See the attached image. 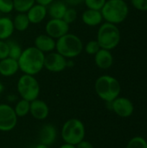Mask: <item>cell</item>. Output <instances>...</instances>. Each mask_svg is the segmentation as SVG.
Listing matches in <instances>:
<instances>
[{
  "label": "cell",
  "mask_w": 147,
  "mask_h": 148,
  "mask_svg": "<svg viewBox=\"0 0 147 148\" xmlns=\"http://www.w3.org/2000/svg\"><path fill=\"white\" fill-rule=\"evenodd\" d=\"M44 53L37 49L35 46L23 49L18 58L19 70L25 75H36L44 68Z\"/></svg>",
  "instance_id": "6da1fadb"
},
{
  "label": "cell",
  "mask_w": 147,
  "mask_h": 148,
  "mask_svg": "<svg viewBox=\"0 0 147 148\" xmlns=\"http://www.w3.org/2000/svg\"><path fill=\"white\" fill-rule=\"evenodd\" d=\"M94 89L101 100L106 102H111L119 97L121 92V86L116 78L105 75L97 78L94 83Z\"/></svg>",
  "instance_id": "7a4b0ae2"
},
{
  "label": "cell",
  "mask_w": 147,
  "mask_h": 148,
  "mask_svg": "<svg viewBox=\"0 0 147 148\" xmlns=\"http://www.w3.org/2000/svg\"><path fill=\"white\" fill-rule=\"evenodd\" d=\"M101 12L106 22L119 24L126 19L129 14V7L126 2L123 0H107Z\"/></svg>",
  "instance_id": "3957f363"
},
{
  "label": "cell",
  "mask_w": 147,
  "mask_h": 148,
  "mask_svg": "<svg viewBox=\"0 0 147 148\" xmlns=\"http://www.w3.org/2000/svg\"><path fill=\"white\" fill-rule=\"evenodd\" d=\"M55 50L66 59H72L80 56L83 50V43L79 36L75 34L68 33L57 39Z\"/></svg>",
  "instance_id": "277c9868"
},
{
  "label": "cell",
  "mask_w": 147,
  "mask_h": 148,
  "mask_svg": "<svg viewBox=\"0 0 147 148\" xmlns=\"http://www.w3.org/2000/svg\"><path fill=\"white\" fill-rule=\"evenodd\" d=\"M120 39V31L116 24L106 22L98 29L96 41L101 49L112 50L119 45Z\"/></svg>",
  "instance_id": "5b68a950"
},
{
  "label": "cell",
  "mask_w": 147,
  "mask_h": 148,
  "mask_svg": "<svg viewBox=\"0 0 147 148\" xmlns=\"http://www.w3.org/2000/svg\"><path fill=\"white\" fill-rule=\"evenodd\" d=\"M62 139L64 143L76 146L85 140L86 128L83 122L76 118H72L65 121L61 131Z\"/></svg>",
  "instance_id": "8992f818"
},
{
  "label": "cell",
  "mask_w": 147,
  "mask_h": 148,
  "mask_svg": "<svg viewBox=\"0 0 147 148\" xmlns=\"http://www.w3.org/2000/svg\"><path fill=\"white\" fill-rule=\"evenodd\" d=\"M17 92L21 99L32 101L40 95V85L34 75L23 74L17 81Z\"/></svg>",
  "instance_id": "52a82bcc"
},
{
  "label": "cell",
  "mask_w": 147,
  "mask_h": 148,
  "mask_svg": "<svg viewBox=\"0 0 147 148\" xmlns=\"http://www.w3.org/2000/svg\"><path fill=\"white\" fill-rule=\"evenodd\" d=\"M17 116L14 108L8 105L0 104V131L10 132L12 131L17 124Z\"/></svg>",
  "instance_id": "ba28073f"
},
{
  "label": "cell",
  "mask_w": 147,
  "mask_h": 148,
  "mask_svg": "<svg viewBox=\"0 0 147 148\" xmlns=\"http://www.w3.org/2000/svg\"><path fill=\"white\" fill-rule=\"evenodd\" d=\"M68 67L67 59L58 52H49L44 56V68L49 72L59 73Z\"/></svg>",
  "instance_id": "9c48e42d"
},
{
  "label": "cell",
  "mask_w": 147,
  "mask_h": 148,
  "mask_svg": "<svg viewBox=\"0 0 147 148\" xmlns=\"http://www.w3.org/2000/svg\"><path fill=\"white\" fill-rule=\"evenodd\" d=\"M110 104V108L120 117L127 118L130 117L133 111L134 106L133 102L126 97H117L111 102H107Z\"/></svg>",
  "instance_id": "30bf717a"
},
{
  "label": "cell",
  "mask_w": 147,
  "mask_h": 148,
  "mask_svg": "<svg viewBox=\"0 0 147 148\" xmlns=\"http://www.w3.org/2000/svg\"><path fill=\"white\" fill-rule=\"evenodd\" d=\"M69 30V24H68L63 19L51 18L45 25L46 34L54 39H59L64 35L68 34Z\"/></svg>",
  "instance_id": "8fae6325"
},
{
  "label": "cell",
  "mask_w": 147,
  "mask_h": 148,
  "mask_svg": "<svg viewBox=\"0 0 147 148\" xmlns=\"http://www.w3.org/2000/svg\"><path fill=\"white\" fill-rule=\"evenodd\" d=\"M29 114L34 119L38 121H43L47 119L49 114V108L44 101L37 98L30 101Z\"/></svg>",
  "instance_id": "7c38bea8"
},
{
  "label": "cell",
  "mask_w": 147,
  "mask_h": 148,
  "mask_svg": "<svg viewBox=\"0 0 147 148\" xmlns=\"http://www.w3.org/2000/svg\"><path fill=\"white\" fill-rule=\"evenodd\" d=\"M57 137V131L55 127L53 124L48 123L43 125L38 134L39 143L44 144L46 146H51L54 144Z\"/></svg>",
  "instance_id": "4fadbf2b"
},
{
  "label": "cell",
  "mask_w": 147,
  "mask_h": 148,
  "mask_svg": "<svg viewBox=\"0 0 147 148\" xmlns=\"http://www.w3.org/2000/svg\"><path fill=\"white\" fill-rule=\"evenodd\" d=\"M56 41L47 34H41L35 39V47L42 53H49L55 49Z\"/></svg>",
  "instance_id": "5bb4252c"
},
{
  "label": "cell",
  "mask_w": 147,
  "mask_h": 148,
  "mask_svg": "<svg viewBox=\"0 0 147 148\" xmlns=\"http://www.w3.org/2000/svg\"><path fill=\"white\" fill-rule=\"evenodd\" d=\"M27 16L29 18V21L30 23L33 24H38L42 23L46 16L48 15V10H47V6L39 4V3H35L26 13Z\"/></svg>",
  "instance_id": "9a60e30c"
},
{
  "label": "cell",
  "mask_w": 147,
  "mask_h": 148,
  "mask_svg": "<svg viewBox=\"0 0 147 148\" xmlns=\"http://www.w3.org/2000/svg\"><path fill=\"white\" fill-rule=\"evenodd\" d=\"M94 62L101 69H108L111 68L113 62V57L111 51L101 49L94 55Z\"/></svg>",
  "instance_id": "2e32d148"
},
{
  "label": "cell",
  "mask_w": 147,
  "mask_h": 148,
  "mask_svg": "<svg viewBox=\"0 0 147 148\" xmlns=\"http://www.w3.org/2000/svg\"><path fill=\"white\" fill-rule=\"evenodd\" d=\"M19 70L18 62L16 59L7 57L0 60V75L4 77L13 76Z\"/></svg>",
  "instance_id": "e0dca14e"
},
{
  "label": "cell",
  "mask_w": 147,
  "mask_h": 148,
  "mask_svg": "<svg viewBox=\"0 0 147 148\" xmlns=\"http://www.w3.org/2000/svg\"><path fill=\"white\" fill-rule=\"evenodd\" d=\"M81 20L86 25L94 27V26H97L101 24L103 20V17H102L101 10L88 9L82 13Z\"/></svg>",
  "instance_id": "ac0fdd59"
},
{
  "label": "cell",
  "mask_w": 147,
  "mask_h": 148,
  "mask_svg": "<svg viewBox=\"0 0 147 148\" xmlns=\"http://www.w3.org/2000/svg\"><path fill=\"white\" fill-rule=\"evenodd\" d=\"M67 9L68 5L63 1L54 0L47 6L48 15L54 19H62Z\"/></svg>",
  "instance_id": "d6986e66"
},
{
  "label": "cell",
  "mask_w": 147,
  "mask_h": 148,
  "mask_svg": "<svg viewBox=\"0 0 147 148\" xmlns=\"http://www.w3.org/2000/svg\"><path fill=\"white\" fill-rule=\"evenodd\" d=\"M15 28L12 19L8 16L0 17V40L9 39L14 33Z\"/></svg>",
  "instance_id": "ffe728a7"
},
{
  "label": "cell",
  "mask_w": 147,
  "mask_h": 148,
  "mask_svg": "<svg viewBox=\"0 0 147 148\" xmlns=\"http://www.w3.org/2000/svg\"><path fill=\"white\" fill-rule=\"evenodd\" d=\"M13 21L14 28L17 31H25L29 26V21L26 13H18L15 16Z\"/></svg>",
  "instance_id": "44dd1931"
},
{
  "label": "cell",
  "mask_w": 147,
  "mask_h": 148,
  "mask_svg": "<svg viewBox=\"0 0 147 148\" xmlns=\"http://www.w3.org/2000/svg\"><path fill=\"white\" fill-rule=\"evenodd\" d=\"M13 108L17 117H25L29 114L30 101H26L24 99H21L16 103L15 108Z\"/></svg>",
  "instance_id": "7402d4cb"
},
{
  "label": "cell",
  "mask_w": 147,
  "mask_h": 148,
  "mask_svg": "<svg viewBox=\"0 0 147 148\" xmlns=\"http://www.w3.org/2000/svg\"><path fill=\"white\" fill-rule=\"evenodd\" d=\"M13 7L18 13H27L28 10L36 3L35 0H12Z\"/></svg>",
  "instance_id": "603a6c76"
},
{
  "label": "cell",
  "mask_w": 147,
  "mask_h": 148,
  "mask_svg": "<svg viewBox=\"0 0 147 148\" xmlns=\"http://www.w3.org/2000/svg\"><path fill=\"white\" fill-rule=\"evenodd\" d=\"M7 43L9 45V57L18 60V58L20 57L22 51H23L20 44H18L16 42L11 41V40L7 41Z\"/></svg>",
  "instance_id": "cb8c5ba5"
},
{
  "label": "cell",
  "mask_w": 147,
  "mask_h": 148,
  "mask_svg": "<svg viewBox=\"0 0 147 148\" xmlns=\"http://www.w3.org/2000/svg\"><path fill=\"white\" fill-rule=\"evenodd\" d=\"M126 148H147V141L143 137L136 136L129 140Z\"/></svg>",
  "instance_id": "d4e9b609"
},
{
  "label": "cell",
  "mask_w": 147,
  "mask_h": 148,
  "mask_svg": "<svg viewBox=\"0 0 147 148\" xmlns=\"http://www.w3.org/2000/svg\"><path fill=\"white\" fill-rule=\"evenodd\" d=\"M84 49L87 54H88L90 56H94L101 49V47L96 40H92V41H89L85 45Z\"/></svg>",
  "instance_id": "484cf974"
},
{
  "label": "cell",
  "mask_w": 147,
  "mask_h": 148,
  "mask_svg": "<svg viewBox=\"0 0 147 148\" xmlns=\"http://www.w3.org/2000/svg\"><path fill=\"white\" fill-rule=\"evenodd\" d=\"M77 18V11L75 8H68L62 19L65 21L68 24L73 23Z\"/></svg>",
  "instance_id": "4316f807"
},
{
  "label": "cell",
  "mask_w": 147,
  "mask_h": 148,
  "mask_svg": "<svg viewBox=\"0 0 147 148\" xmlns=\"http://www.w3.org/2000/svg\"><path fill=\"white\" fill-rule=\"evenodd\" d=\"M107 0H84V3L88 9L101 10Z\"/></svg>",
  "instance_id": "83f0119b"
},
{
  "label": "cell",
  "mask_w": 147,
  "mask_h": 148,
  "mask_svg": "<svg viewBox=\"0 0 147 148\" xmlns=\"http://www.w3.org/2000/svg\"><path fill=\"white\" fill-rule=\"evenodd\" d=\"M14 10L12 0H0V12L3 14L10 13Z\"/></svg>",
  "instance_id": "f1b7e54d"
},
{
  "label": "cell",
  "mask_w": 147,
  "mask_h": 148,
  "mask_svg": "<svg viewBox=\"0 0 147 148\" xmlns=\"http://www.w3.org/2000/svg\"><path fill=\"white\" fill-rule=\"evenodd\" d=\"M131 3L138 10L147 11V0H131Z\"/></svg>",
  "instance_id": "f546056e"
},
{
  "label": "cell",
  "mask_w": 147,
  "mask_h": 148,
  "mask_svg": "<svg viewBox=\"0 0 147 148\" xmlns=\"http://www.w3.org/2000/svg\"><path fill=\"white\" fill-rule=\"evenodd\" d=\"M9 57V45L6 41L0 40V60Z\"/></svg>",
  "instance_id": "4dcf8cb0"
},
{
  "label": "cell",
  "mask_w": 147,
  "mask_h": 148,
  "mask_svg": "<svg viewBox=\"0 0 147 148\" xmlns=\"http://www.w3.org/2000/svg\"><path fill=\"white\" fill-rule=\"evenodd\" d=\"M76 148H94L93 144H91V142L88 141V140H83L82 141H81L80 143H78L76 146H75Z\"/></svg>",
  "instance_id": "1f68e13d"
},
{
  "label": "cell",
  "mask_w": 147,
  "mask_h": 148,
  "mask_svg": "<svg viewBox=\"0 0 147 148\" xmlns=\"http://www.w3.org/2000/svg\"><path fill=\"white\" fill-rule=\"evenodd\" d=\"M63 2L67 4V5H70V6H76L79 5L82 3H84V0H63Z\"/></svg>",
  "instance_id": "d6a6232c"
},
{
  "label": "cell",
  "mask_w": 147,
  "mask_h": 148,
  "mask_svg": "<svg viewBox=\"0 0 147 148\" xmlns=\"http://www.w3.org/2000/svg\"><path fill=\"white\" fill-rule=\"evenodd\" d=\"M36 3L44 5V6H48L49 4H50L54 0H35Z\"/></svg>",
  "instance_id": "836d02e7"
},
{
  "label": "cell",
  "mask_w": 147,
  "mask_h": 148,
  "mask_svg": "<svg viewBox=\"0 0 147 148\" xmlns=\"http://www.w3.org/2000/svg\"><path fill=\"white\" fill-rule=\"evenodd\" d=\"M59 148H76L75 147V146H74V145H70V144H68V143H64V144H62L61 147Z\"/></svg>",
  "instance_id": "e575fe53"
},
{
  "label": "cell",
  "mask_w": 147,
  "mask_h": 148,
  "mask_svg": "<svg viewBox=\"0 0 147 148\" xmlns=\"http://www.w3.org/2000/svg\"><path fill=\"white\" fill-rule=\"evenodd\" d=\"M35 148H49V146H46V145H44V144H41V143H38Z\"/></svg>",
  "instance_id": "d590c367"
},
{
  "label": "cell",
  "mask_w": 147,
  "mask_h": 148,
  "mask_svg": "<svg viewBox=\"0 0 147 148\" xmlns=\"http://www.w3.org/2000/svg\"><path fill=\"white\" fill-rule=\"evenodd\" d=\"M3 90V84L0 82V93H1Z\"/></svg>",
  "instance_id": "8d00e7d4"
},
{
  "label": "cell",
  "mask_w": 147,
  "mask_h": 148,
  "mask_svg": "<svg viewBox=\"0 0 147 148\" xmlns=\"http://www.w3.org/2000/svg\"><path fill=\"white\" fill-rule=\"evenodd\" d=\"M123 1H126H126H127V0H123Z\"/></svg>",
  "instance_id": "74e56055"
}]
</instances>
